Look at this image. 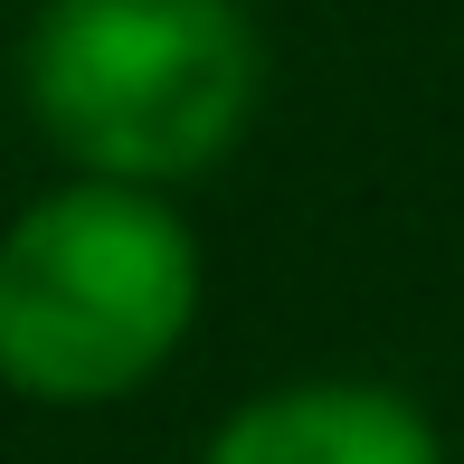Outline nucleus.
I'll return each mask as SVG.
<instances>
[{"mask_svg": "<svg viewBox=\"0 0 464 464\" xmlns=\"http://www.w3.org/2000/svg\"><path fill=\"white\" fill-rule=\"evenodd\" d=\"M199 246L152 189L76 180L0 237V379L38 408H104L180 351Z\"/></svg>", "mask_w": 464, "mask_h": 464, "instance_id": "nucleus-1", "label": "nucleus"}, {"mask_svg": "<svg viewBox=\"0 0 464 464\" xmlns=\"http://www.w3.org/2000/svg\"><path fill=\"white\" fill-rule=\"evenodd\" d=\"M256 29L227 0H48L29 29V104L95 180H189L256 114Z\"/></svg>", "mask_w": 464, "mask_h": 464, "instance_id": "nucleus-2", "label": "nucleus"}, {"mask_svg": "<svg viewBox=\"0 0 464 464\" xmlns=\"http://www.w3.org/2000/svg\"><path fill=\"white\" fill-rule=\"evenodd\" d=\"M199 464H436V427L398 389L370 379H304V389L246 398Z\"/></svg>", "mask_w": 464, "mask_h": 464, "instance_id": "nucleus-3", "label": "nucleus"}]
</instances>
